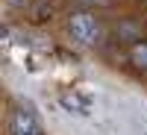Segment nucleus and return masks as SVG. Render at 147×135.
Wrapping results in <instances>:
<instances>
[{
  "label": "nucleus",
  "mask_w": 147,
  "mask_h": 135,
  "mask_svg": "<svg viewBox=\"0 0 147 135\" xmlns=\"http://www.w3.org/2000/svg\"><path fill=\"white\" fill-rule=\"evenodd\" d=\"M30 0H6V6H12V9H24Z\"/></svg>",
  "instance_id": "nucleus-5"
},
{
  "label": "nucleus",
  "mask_w": 147,
  "mask_h": 135,
  "mask_svg": "<svg viewBox=\"0 0 147 135\" xmlns=\"http://www.w3.org/2000/svg\"><path fill=\"white\" fill-rule=\"evenodd\" d=\"M68 35L77 44H82V47H100V41H103V24L97 21L91 12H85V9L71 12L68 15Z\"/></svg>",
  "instance_id": "nucleus-1"
},
{
  "label": "nucleus",
  "mask_w": 147,
  "mask_h": 135,
  "mask_svg": "<svg viewBox=\"0 0 147 135\" xmlns=\"http://www.w3.org/2000/svg\"><path fill=\"white\" fill-rule=\"evenodd\" d=\"M132 35L141 41V30H138V24H132V18H124V21H121V38H132Z\"/></svg>",
  "instance_id": "nucleus-4"
},
{
  "label": "nucleus",
  "mask_w": 147,
  "mask_h": 135,
  "mask_svg": "<svg viewBox=\"0 0 147 135\" xmlns=\"http://www.w3.org/2000/svg\"><path fill=\"white\" fill-rule=\"evenodd\" d=\"M9 135H41V126H38V120H35L32 112L15 109L12 120H9Z\"/></svg>",
  "instance_id": "nucleus-2"
},
{
  "label": "nucleus",
  "mask_w": 147,
  "mask_h": 135,
  "mask_svg": "<svg viewBox=\"0 0 147 135\" xmlns=\"http://www.w3.org/2000/svg\"><path fill=\"white\" fill-rule=\"evenodd\" d=\"M129 65L136 68V71H144L147 73V41H136V44H129Z\"/></svg>",
  "instance_id": "nucleus-3"
}]
</instances>
